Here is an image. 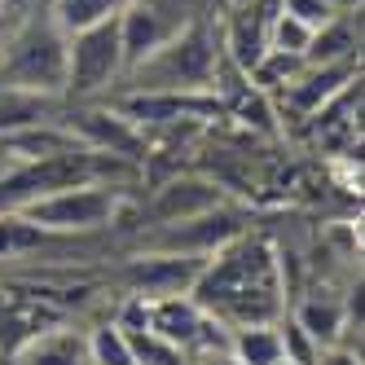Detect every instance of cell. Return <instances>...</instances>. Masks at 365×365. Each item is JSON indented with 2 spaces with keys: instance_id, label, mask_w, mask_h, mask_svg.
<instances>
[{
  "instance_id": "1",
  "label": "cell",
  "mask_w": 365,
  "mask_h": 365,
  "mask_svg": "<svg viewBox=\"0 0 365 365\" xmlns=\"http://www.w3.org/2000/svg\"><path fill=\"white\" fill-rule=\"evenodd\" d=\"M190 299L207 317L238 326H273L286 312V264L269 238H233L207 264L194 282Z\"/></svg>"
},
{
  "instance_id": "2",
  "label": "cell",
  "mask_w": 365,
  "mask_h": 365,
  "mask_svg": "<svg viewBox=\"0 0 365 365\" xmlns=\"http://www.w3.org/2000/svg\"><path fill=\"white\" fill-rule=\"evenodd\" d=\"M66 40L71 36L53 22L44 0L14 14L9 31H5V48H0V84L62 97V88H66Z\"/></svg>"
},
{
  "instance_id": "3",
  "label": "cell",
  "mask_w": 365,
  "mask_h": 365,
  "mask_svg": "<svg viewBox=\"0 0 365 365\" xmlns=\"http://www.w3.org/2000/svg\"><path fill=\"white\" fill-rule=\"evenodd\" d=\"M216 66H220V36L202 18L180 27L172 40H163L119 84H128V93H202L216 84Z\"/></svg>"
},
{
  "instance_id": "4",
  "label": "cell",
  "mask_w": 365,
  "mask_h": 365,
  "mask_svg": "<svg viewBox=\"0 0 365 365\" xmlns=\"http://www.w3.org/2000/svg\"><path fill=\"white\" fill-rule=\"evenodd\" d=\"M123 207H128L123 185H75V190L27 202L22 216L40 229H48L53 238H93V233L119 225Z\"/></svg>"
},
{
  "instance_id": "5",
  "label": "cell",
  "mask_w": 365,
  "mask_h": 365,
  "mask_svg": "<svg viewBox=\"0 0 365 365\" xmlns=\"http://www.w3.org/2000/svg\"><path fill=\"white\" fill-rule=\"evenodd\" d=\"M123 80V44H119V18L97 22L88 31H75L66 40V106L110 97L115 84Z\"/></svg>"
},
{
  "instance_id": "6",
  "label": "cell",
  "mask_w": 365,
  "mask_h": 365,
  "mask_svg": "<svg viewBox=\"0 0 365 365\" xmlns=\"http://www.w3.org/2000/svg\"><path fill=\"white\" fill-rule=\"evenodd\" d=\"M247 225H242V212L233 202H220L202 216H190V220H176V225H154V229H141V251H168V255H216L220 247H229L233 238H242Z\"/></svg>"
},
{
  "instance_id": "7",
  "label": "cell",
  "mask_w": 365,
  "mask_h": 365,
  "mask_svg": "<svg viewBox=\"0 0 365 365\" xmlns=\"http://www.w3.org/2000/svg\"><path fill=\"white\" fill-rule=\"evenodd\" d=\"M62 123H66V133L80 141L84 150H101V154H115V159H128V163H145V154H150L145 133L133 119H123L115 106H106V101L66 106Z\"/></svg>"
},
{
  "instance_id": "8",
  "label": "cell",
  "mask_w": 365,
  "mask_h": 365,
  "mask_svg": "<svg viewBox=\"0 0 365 365\" xmlns=\"http://www.w3.org/2000/svg\"><path fill=\"white\" fill-rule=\"evenodd\" d=\"M207 259L198 255H168V251H141L123 264V286L128 295L141 299H172V295H190L194 282L202 273Z\"/></svg>"
},
{
  "instance_id": "9",
  "label": "cell",
  "mask_w": 365,
  "mask_h": 365,
  "mask_svg": "<svg viewBox=\"0 0 365 365\" xmlns=\"http://www.w3.org/2000/svg\"><path fill=\"white\" fill-rule=\"evenodd\" d=\"M220 202H229V198H225V190L216 185L212 176H202V172H185V176H180L176 172L141 207V220H150L145 229H154V225H176V220H190V216L212 212V207H220Z\"/></svg>"
},
{
  "instance_id": "10",
  "label": "cell",
  "mask_w": 365,
  "mask_h": 365,
  "mask_svg": "<svg viewBox=\"0 0 365 365\" xmlns=\"http://www.w3.org/2000/svg\"><path fill=\"white\" fill-rule=\"evenodd\" d=\"M356 80H361V58L334 62V66H304L282 93H286V106H291L299 119H312L322 106H330L344 88H352Z\"/></svg>"
},
{
  "instance_id": "11",
  "label": "cell",
  "mask_w": 365,
  "mask_h": 365,
  "mask_svg": "<svg viewBox=\"0 0 365 365\" xmlns=\"http://www.w3.org/2000/svg\"><path fill=\"white\" fill-rule=\"evenodd\" d=\"M176 27L150 5V0H128V5L119 9V44H123V75L141 66L154 48H159L163 40H172Z\"/></svg>"
},
{
  "instance_id": "12",
  "label": "cell",
  "mask_w": 365,
  "mask_h": 365,
  "mask_svg": "<svg viewBox=\"0 0 365 365\" xmlns=\"http://www.w3.org/2000/svg\"><path fill=\"white\" fill-rule=\"evenodd\" d=\"M352 58H361V14L356 9L334 14L326 27L312 31L304 48V66H334V62H352Z\"/></svg>"
},
{
  "instance_id": "13",
  "label": "cell",
  "mask_w": 365,
  "mask_h": 365,
  "mask_svg": "<svg viewBox=\"0 0 365 365\" xmlns=\"http://www.w3.org/2000/svg\"><path fill=\"white\" fill-rule=\"evenodd\" d=\"M62 110H66L62 97L0 84V137H14V133H22V128H36V123H58Z\"/></svg>"
},
{
  "instance_id": "14",
  "label": "cell",
  "mask_w": 365,
  "mask_h": 365,
  "mask_svg": "<svg viewBox=\"0 0 365 365\" xmlns=\"http://www.w3.org/2000/svg\"><path fill=\"white\" fill-rule=\"evenodd\" d=\"M14 365H93L88 361V339H84V330L58 322L53 330H44L31 344H22L14 352Z\"/></svg>"
},
{
  "instance_id": "15",
  "label": "cell",
  "mask_w": 365,
  "mask_h": 365,
  "mask_svg": "<svg viewBox=\"0 0 365 365\" xmlns=\"http://www.w3.org/2000/svg\"><path fill=\"white\" fill-rule=\"evenodd\" d=\"M291 322L312 339L317 348H334V344H344V334H348V304L339 299V295H308L299 299V308L291 312Z\"/></svg>"
},
{
  "instance_id": "16",
  "label": "cell",
  "mask_w": 365,
  "mask_h": 365,
  "mask_svg": "<svg viewBox=\"0 0 365 365\" xmlns=\"http://www.w3.org/2000/svg\"><path fill=\"white\" fill-rule=\"evenodd\" d=\"M75 238H53L48 229L31 225L22 212H0V264L36 259L40 251H66Z\"/></svg>"
},
{
  "instance_id": "17",
  "label": "cell",
  "mask_w": 365,
  "mask_h": 365,
  "mask_svg": "<svg viewBox=\"0 0 365 365\" xmlns=\"http://www.w3.org/2000/svg\"><path fill=\"white\" fill-rule=\"evenodd\" d=\"M202 326V308L190 295H172V299H150V334H159L163 344L180 348L190 361V344Z\"/></svg>"
},
{
  "instance_id": "18",
  "label": "cell",
  "mask_w": 365,
  "mask_h": 365,
  "mask_svg": "<svg viewBox=\"0 0 365 365\" xmlns=\"http://www.w3.org/2000/svg\"><path fill=\"white\" fill-rule=\"evenodd\" d=\"M229 356L238 365H286L282 326H238L229 330Z\"/></svg>"
},
{
  "instance_id": "19",
  "label": "cell",
  "mask_w": 365,
  "mask_h": 365,
  "mask_svg": "<svg viewBox=\"0 0 365 365\" xmlns=\"http://www.w3.org/2000/svg\"><path fill=\"white\" fill-rule=\"evenodd\" d=\"M44 5H48V14H53L58 27L66 36H75V31L97 27V22L119 18V9L128 5V0H44Z\"/></svg>"
},
{
  "instance_id": "20",
  "label": "cell",
  "mask_w": 365,
  "mask_h": 365,
  "mask_svg": "<svg viewBox=\"0 0 365 365\" xmlns=\"http://www.w3.org/2000/svg\"><path fill=\"white\" fill-rule=\"evenodd\" d=\"M84 339H88V361L93 365H137L133 361V348H128V334L115 322L93 326Z\"/></svg>"
},
{
  "instance_id": "21",
  "label": "cell",
  "mask_w": 365,
  "mask_h": 365,
  "mask_svg": "<svg viewBox=\"0 0 365 365\" xmlns=\"http://www.w3.org/2000/svg\"><path fill=\"white\" fill-rule=\"evenodd\" d=\"M128 348H133V361L137 365H190L185 352L172 348V344H163V339L150 334V330H133V334H128Z\"/></svg>"
},
{
  "instance_id": "22",
  "label": "cell",
  "mask_w": 365,
  "mask_h": 365,
  "mask_svg": "<svg viewBox=\"0 0 365 365\" xmlns=\"http://www.w3.org/2000/svg\"><path fill=\"white\" fill-rule=\"evenodd\" d=\"M308 40H312V31L304 27V22H295V18H286V14L277 9V18H273V27H269V48H277V53H291V58H304V48H308Z\"/></svg>"
},
{
  "instance_id": "23",
  "label": "cell",
  "mask_w": 365,
  "mask_h": 365,
  "mask_svg": "<svg viewBox=\"0 0 365 365\" xmlns=\"http://www.w3.org/2000/svg\"><path fill=\"white\" fill-rule=\"evenodd\" d=\"M277 9H282L286 18L304 22L308 31H317V27H326L334 14H344V9H334V0H277Z\"/></svg>"
},
{
  "instance_id": "24",
  "label": "cell",
  "mask_w": 365,
  "mask_h": 365,
  "mask_svg": "<svg viewBox=\"0 0 365 365\" xmlns=\"http://www.w3.org/2000/svg\"><path fill=\"white\" fill-rule=\"evenodd\" d=\"M317 365H361V352L348 348V344H334V348L317 352Z\"/></svg>"
},
{
  "instance_id": "25",
  "label": "cell",
  "mask_w": 365,
  "mask_h": 365,
  "mask_svg": "<svg viewBox=\"0 0 365 365\" xmlns=\"http://www.w3.org/2000/svg\"><path fill=\"white\" fill-rule=\"evenodd\" d=\"M5 5V14L14 18V14H22V9H31V5H40V0H0Z\"/></svg>"
},
{
  "instance_id": "26",
  "label": "cell",
  "mask_w": 365,
  "mask_h": 365,
  "mask_svg": "<svg viewBox=\"0 0 365 365\" xmlns=\"http://www.w3.org/2000/svg\"><path fill=\"white\" fill-rule=\"evenodd\" d=\"M194 365H238L229 352H216V356H202V361H194Z\"/></svg>"
},
{
  "instance_id": "27",
  "label": "cell",
  "mask_w": 365,
  "mask_h": 365,
  "mask_svg": "<svg viewBox=\"0 0 365 365\" xmlns=\"http://www.w3.org/2000/svg\"><path fill=\"white\" fill-rule=\"evenodd\" d=\"M5 31H9V14L0 18V48H5Z\"/></svg>"
},
{
  "instance_id": "28",
  "label": "cell",
  "mask_w": 365,
  "mask_h": 365,
  "mask_svg": "<svg viewBox=\"0 0 365 365\" xmlns=\"http://www.w3.org/2000/svg\"><path fill=\"white\" fill-rule=\"evenodd\" d=\"M0 308H5V286H0Z\"/></svg>"
},
{
  "instance_id": "29",
  "label": "cell",
  "mask_w": 365,
  "mask_h": 365,
  "mask_svg": "<svg viewBox=\"0 0 365 365\" xmlns=\"http://www.w3.org/2000/svg\"><path fill=\"white\" fill-rule=\"evenodd\" d=\"M0 18H5V5H0Z\"/></svg>"
},
{
  "instance_id": "30",
  "label": "cell",
  "mask_w": 365,
  "mask_h": 365,
  "mask_svg": "<svg viewBox=\"0 0 365 365\" xmlns=\"http://www.w3.org/2000/svg\"><path fill=\"white\" fill-rule=\"evenodd\" d=\"M0 168H5V163H0Z\"/></svg>"
}]
</instances>
